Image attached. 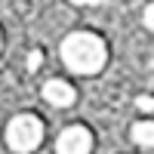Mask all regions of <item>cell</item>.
Returning a JSON list of instances; mask_svg holds the SVG:
<instances>
[{"label":"cell","mask_w":154,"mask_h":154,"mask_svg":"<svg viewBox=\"0 0 154 154\" xmlns=\"http://www.w3.org/2000/svg\"><path fill=\"white\" fill-rule=\"evenodd\" d=\"M62 62L74 71V74H96L105 68L108 62V46L99 34L93 31H74L62 40Z\"/></svg>","instance_id":"1"},{"label":"cell","mask_w":154,"mask_h":154,"mask_svg":"<svg viewBox=\"0 0 154 154\" xmlns=\"http://www.w3.org/2000/svg\"><path fill=\"white\" fill-rule=\"evenodd\" d=\"M43 142V120L37 114H16L6 123V145L16 154H28Z\"/></svg>","instance_id":"2"},{"label":"cell","mask_w":154,"mask_h":154,"mask_svg":"<svg viewBox=\"0 0 154 154\" xmlns=\"http://www.w3.org/2000/svg\"><path fill=\"white\" fill-rule=\"evenodd\" d=\"M89 151H93V133L80 123L65 126L56 139V154H89Z\"/></svg>","instance_id":"3"},{"label":"cell","mask_w":154,"mask_h":154,"mask_svg":"<svg viewBox=\"0 0 154 154\" xmlns=\"http://www.w3.org/2000/svg\"><path fill=\"white\" fill-rule=\"evenodd\" d=\"M43 99L49 102V105H56V108H68V105H74L77 93H74V86H71L68 80H59V77H53V80L43 83Z\"/></svg>","instance_id":"4"},{"label":"cell","mask_w":154,"mask_h":154,"mask_svg":"<svg viewBox=\"0 0 154 154\" xmlns=\"http://www.w3.org/2000/svg\"><path fill=\"white\" fill-rule=\"evenodd\" d=\"M130 136H133L136 145L154 148V120H136V123L130 126Z\"/></svg>","instance_id":"5"},{"label":"cell","mask_w":154,"mask_h":154,"mask_svg":"<svg viewBox=\"0 0 154 154\" xmlns=\"http://www.w3.org/2000/svg\"><path fill=\"white\" fill-rule=\"evenodd\" d=\"M136 108L145 111V114H151L154 111V96H136Z\"/></svg>","instance_id":"6"},{"label":"cell","mask_w":154,"mask_h":154,"mask_svg":"<svg viewBox=\"0 0 154 154\" xmlns=\"http://www.w3.org/2000/svg\"><path fill=\"white\" fill-rule=\"evenodd\" d=\"M40 65H43V53H40V49H31V53H28V71H37Z\"/></svg>","instance_id":"7"},{"label":"cell","mask_w":154,"mask_h":154,"mask_svg":"<svg viewBox=\"0 0 154 154\" xmlns=\"http://www.w3.org/2000/svg\"><path fill=\"white\" fill-rule=\"evenodd\" d=\"M142 22H145V28H148V31H154V3H148V6H145Z\"/></svg>","instance_id":"8"},{"label":"cell","mask_w":154,"mask_h":154,"mask_svg":"<svg viewBox=\"0 0 154 154\" xmlns=\"http://www.w3.org/2000/svg\"><path fill=\"white\" fill-rule=\"evenodd\" d=\"M71 3H77V6H96V3H105V0H71Z\"/></svg>","instance_id":"9"},{"label":"cell","mask_w":154,"mask_h":154,"mask_svg":"<svg viewBox=\"0 0 154 154\" xmlns=\"http://www.w3.org/2000/svg\"><path fill=\"white\" fill-rule=\"evenodd\" d=\"M0 43H3V40H0Z\"/></svg>","instance_id":"10"}]
</instances>
